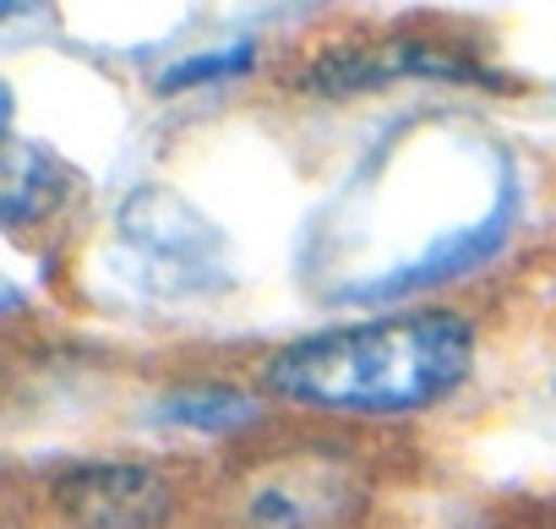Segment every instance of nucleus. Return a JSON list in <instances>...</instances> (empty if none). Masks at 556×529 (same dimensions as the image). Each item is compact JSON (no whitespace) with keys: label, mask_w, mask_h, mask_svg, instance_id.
Here are the masks:
<instances>
[{"label":"nucleus","mask_w":556,"mask_h":529,"mask_svg":"<svg viewBox=\"0 0 556 529\" xmlns=\"http://www.w3.org/2000/svg\"><path fill=\"white\" fill-rule=\"evenodd\" d=\"M393 83H496L485 77L480 61L437 50L426 39H382V45H344L328 50L306 66L301 88L328 93V99H350V93H377Z\"/></svg>","instance_id":"4"},{"label":"nucleus","mask_w":556,"mask_h":529,"mask_svg":"<svg viewBox=\"0 0 556 529\" xmlns=\"http://www.w3.org/2000/svg\"><path fill=\"white\" fill-rule=\"evenodd\" d=\"M66 186V164L50 148H34L23 137L7 142V224L23 229L28 218H45Z\"/></svg>","instance_id":"8"},{"label":"nucleus","mask_w":556,"mask_h":529,"mask_svg":"<svg viewBox=\"0 0 556 529\" xmlns=\"http://www.w3.org/2000/svg\"><path fill=\"white\" fill-rule=\"evenodd\" d=\"M115 245L153 295H218L229 285L224 229L169 186H137L115 207Z\"/></svg>","instance_id":"3"},{"label":"nucleus","mask_w":556,"mask_h":529,"mask_svg":"<svg viewBox=\"0 0 556 529\" xmlns=\"http://www.w3.org/2000/svg\"><path fill=\"white\" fill-rule=\"evenodd\" d=\"M153 420L180 426V431H240L256 420V399L245 388H224V382H186L159 393Z\"/></svg>","instance_id":"7"},{"label":"nucleus","mask_w":556,"mask_h":529,"mask_svg":"<svg viewBox=\"0 0 556 529\" xmlns=\"http://www.w3.org/2000/svg\"><path fill=\"white\" fill-rule=\"evenodd\" d=\"M251 66H256V39H229L218 50H202V55L175 61L159 77V93H186V88H202V83H224V77H240Z\"/></svg>","instance_id":"9"},{"label":"nucleus","mask_w":556,"mask_h":529,"mask_svg":"<svg viewBox=\"0 0 556 529\" xmlns=\"http://www.w3.org/2000/svg\"><path fill=\"white\" fill-rule=\"evenodd\" d=\"M475 328L458 312H393L285 344L262 382L306 410L333 415H415L464 388Z\"/></svg>","instance_id":"2"},{"label":"nucleus","mask_w":556,"mask_h":529,"mask_svg":"<svg viewBox=\"0 0 556 529\" xmlns=\"http://www.w3.org/2000/svg\"><path fill=\"white\" fill-rule=\"evenodd\" d=\"M523 218V169L464 110H409L317 202L295 279L323 306H393L491 262Z\"/></svg>","instance_id":"1"},{"label":"nucleus","mask_w":556,"mask_h":529,"mask_svg":"<svg viewBox=\"0 0 556 529\" xmlns=\"http://www.w3.org/2000/svg\"><path fill=\"white\" fill-rule=\"evenodd\" d=\"M344 507V475L328 464H290L251 486L245 513L256 529H312Z\"/></svg>","instance_id":"6"},{"label":"nucleus","mask_w":556,"mask_h":529,"mask_svg":"<svg viewBox=\"0 0 556 529\" xmlns=\"http://www.w3.org/2000/svg\"><path fill=\"white\" fill-rule=\"evenodd\" d=\"M66 518L88 524V529H153L169 513V486L142 469V464H77L72 475H61L55 486Z\"/></svg>","instance_id":"5"}]
</instances>
